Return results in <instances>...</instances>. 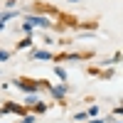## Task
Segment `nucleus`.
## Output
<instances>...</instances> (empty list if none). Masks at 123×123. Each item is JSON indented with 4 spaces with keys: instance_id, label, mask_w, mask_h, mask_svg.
Returning <instances> with one entry per match:
<instances>
[{
    "instance_id": "nucleus-2",
    "label": "nucleus",
    "mask_w": 123,
    "mask_h": 123,
    "mask_svg": "<svg viewBox=\"0 0 123 123\" xmlns=\"http://www.w3.org/2000/svg\"><path fill=\"white\" fill-rule=\"evenodd\" d=\"M7 57H10V54H7V52H0V62H5V59H7Z\"/></svg>"
},
{
    "instance_id": "nucleus-1",
    "label": "nucleus",
    "mask_w": 123,
    "mask_h": 123,
    "mask_svg": "<svg viewBox=\"0 0 123 123\" xmlns=\"http://www.w3.org/2000/svg\"><path fill=\"white\" fill-rule=\"evenodd\" d=\"M52 94H54V96H62V94H64V86H57V89H52Z\"/></svg>"
}]
</instances>
